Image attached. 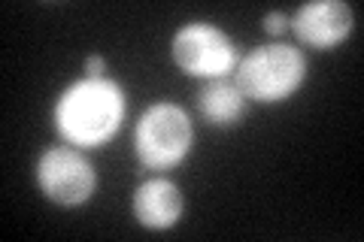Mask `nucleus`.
Masks as SVG:
<instances>
[{
    "mask_svg": "<svg viewBox=\"0 0 364 242\" xmlns=\"http://www.w3.org/2000/svg\"><path fill=\"white\" fill-rule=\"evenodd\" d=\"M173 61L191 76L222 79L237 67V49L231 37L207 21H191L173 37Z\"/></svg>",
    "mask_w": 364,
    "mask_h": 242,
    "instance_id": "nucleus-4",
    "label": "nucleus"
},
{
    "mask_svg": "<svg viewBox=\"0 0 364 242\" xmlns=\"http://www.w3.org/2000/svg\"><path fill=\"white\" fill-rule=\"evenodd\" d=\"M85 76H91V79H100V76H104V57H100V55H91L88 61H85Z\"/></svg>",
    "mask_w": 364,
    "mask_h": 242,
    "instance_id": "nucleus-10",
    "label": "nucleus"
},
{
    "mask_svg": "<svg viewBox=\"0 0 364 242\" xmlns=\"http://www.w3.org/2000/svg\"><path fill=\"white\" fill-rule=\"evenodd\" d=\"M37 182L40 191L58 206H79L95 194L97 176L82 152L70 145L46 148L37 160Z\"/></svg>",
    "mask_w": 364,
    "mask_h": 242,
    "instance_id": "nucleus-5",
    "label": "nucleus"
},
{
    "mask_svg": "<svg viewBox=\"0 0 364 242\" xmlns=\"http://www.w3.org/2000/svg\"><path fill=\"white\" fill-rule=\"evenodd\" d=\"M124 119V94L112 79H79L58 97L55 124L67 143L73 145H100L119 131Z\"/></svg>",
    "mask_w": 364,
    "mask_h": 242,
    "instance_id": "nucleus-1",
    "label": "nucleus"
},
{
    "mask_svg": "<svg viewBox=\"0 0 364 242\" xmlns=\"http://www.w3.org/2000/svg\"><path fill=\"white\" fill-rule=\"evenodd\" d=\"M182 215V194L170 179H146L134 191V218L149 230H167Z\"/></svg>",
    "mask_w": 364,
    "mask_h": 242,
    "instance_id": "nucleus-7",
    "label": "nucleus"
},
{
    "mask_svg": "<svg viewBox=\"0 0 364 242\" xmlns=\"http://www.w3.org/2000/svg\"><path fill=\"white\" fill-rule=\"evenodd\" d=\"M291 25H294V33L306 45L328 49V45H337L349 37L352 25H355V16L340 0H316V4H306L294 13Z\"/></svg>",
    "mask_w": 364,
    "mask_h": 242,
    "instance_id": "nucleus-6",
    "label": "nucleus"
},
{
    "mask_svg": "<svg viewBox=\"0 0 364 242\" xmlns=\"http://www.w3.org/2000/svg\"><path fill=\"white\" fill-rule=\"evenodd\" d=\"M195 143V131L182 106L176 103H152L140 115L134 131V148L143 167L170 170L188 155Z\"/></svg>",
    "mask_w": 364,
    "mask_h": 242,
    "instance_id": "nucleus-3",
    "label": "nucleus"
},
{
    "mask_svg": "<svg viewBox=\"0 0 364 242\" xmlns=\"http://www.w3.org/2000/svg\"><path fill=\"white\" fill-rule=\"evenodd\" d=\"M198 109L213 128H231L243 119L246 112V94L231 79H210L198 94Z\"/></svg>",
    "mask_w": 364,
    "mask_h": 242,
    "instance_id": "nucleus-8",
    "label": "nucleus"
},
{
    "mask_svg": "<svg viewBox=\"0 0 364 242\" xmlns=\"http://www.w3.org/2000/svg\"><path fill=\"white\" fill-rule=\"evenodd\" d=\"M304 76H306V61L301 49H294L289 43H273V45H258L243 61H237L234 82L240 85L246 100L277 103L294 94L301 88Z\"/></svg>",
    "mask_w": 364,
    "mask_h": 242,
    "instance_id": "nucleus-2",
    "label": "nucleus"
},
{
    "mask_svg": "<svg viewBox=\"0 0 364 242\" xmlns=\"http://www.w3.org/2000/svg\"><path fill=\"white\" fill-rule=\"evenodd\" d=\"M286 28H289V18L282 16V13H267L264 16V31L270 33V37H279Z\"/></svg>",
    "mask_w": 364,
    "mask_h": 242,
    "instance_id": "nucleus-9",
    "label": "nucleus"
}]
</instances>
